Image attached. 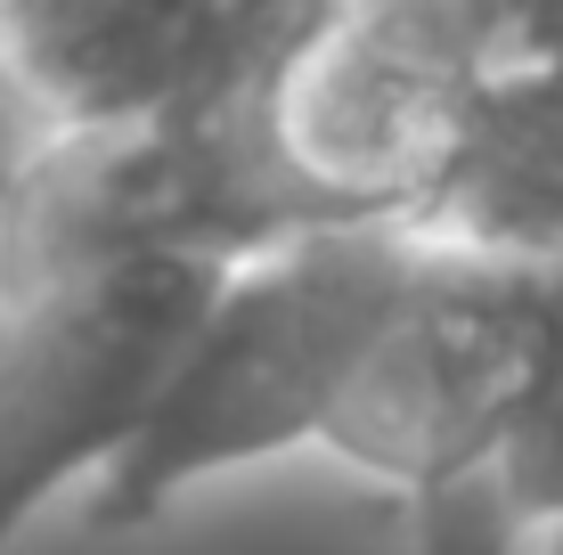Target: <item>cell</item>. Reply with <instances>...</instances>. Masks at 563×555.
Instances as JSON below:
<instances>
[{
  "mask_svg": "<svg viewBox=\"0 0 563 555\" xmlns=\"http://www.w3.org/2000/svg\"><path fill=\"white\" fill-rule=\"evenodd\" d=\"M555 555H563V547H555Z\"/></svg>",
  "mask_w": 563,
  "mask_h": 555,
  "instance_id": "9",
  "label": "cell"
},
{
  "mask_svg": "<svg viewBox=\"0 0 563 555\" xmlns=\"http://www.w3.org/2000/svg\"><path fill=\"white\" fill-rule=\"evenodd\" d=\"M262 66L140 114L42 131L0 188V286L114 254H254L327 221L262 131Z\"/></svg>",
  "mask_w": 563,
  "mask_h": 555,
  "instance_id": "2",
  "label": "cell"
},
{
  "mask_svg": "<svg viewBox=\"0 0 563 555\" xmlns=\"http://www.w3.org/2000/svg\"><path fill=\"white\" fill-rule=\"evenodd\" d=\"M490 482L507 499L515 531L563 523V262H539V368L490 457Z\"/></svg>",
  "mask_w": 563,
  "mask_h": 555,
  "instance_id": "8",
  "label": "cell"
},
{
  "mask_svg": "<svg viewBox=\"0 0 563 555\" xmlns=\"http://www.w3.org/2000/svg\"><path fill=\"white\" fill-rule=\"evenodd\" d=\"M238 254H114L0 286V555L155 409Z\"/></svg>",
  "mask_w": 563,
  "mask_h": 555,
  "instance_id": "3",
  "label": "cell"
},
{
  "mask_svg": "<svg viewBox=\"0 0 563 555\" xmlns=\"http://www.w3.org/2000/svg\"><path fill=\"white\" fill-rule=\"evenodd\" d=\"M457 90L319 0L262 66V131L327 221L400 213L450 147Z\"/></svg>",
  "mask_w": 563,
  "mask_h": 555,
  "instance_id": "5",
  "label": "cell"
},
{
  "mask_svg": "<svg viewBox=\"0 0 563 555\" xmlns=\"http://www.w3.org/2000/svg\"><path fill=\"white\" fill-rule=\"evenodd\" d=\"M409 270L417 237L400 229V213L302 221L238 254L212 286L188 352L172 359L155 409L140 417V433L99 466L90 523L140 531L205 474L319 442V417L343 368L360 359L367 328L384 319Z\"/></svg>",
  "mask_w": 563,
  "mask_h": 555,
  "instance_id": "1",
  "label": "cell"
},
{
  "mask_svg": "<svg viewBox=\"0 0 563 555\" xmlns=\"http://www.w3.org/2000/svg\"><path fill=\"white\" fill-rule=\"evenodd\" d=\"M539 368V262H482L417 237V270L367 328L319 442L409 507L490 482Z\"/></svg>",
  "mask_w": 563,
  "mask_h": 555,
  "instance_id": "4",
  "label": "cell"
},
{
  "mask_svg": "<svg viewBox=\"0 0 563 555\" xmlns=\"http://www.w3.org/2000/svg\"><path fill=\"white\" fill-rule=\"evenodd\" d=\"M319 0H0V99L33 131L107 114L262 66Z\"/></svg>",
  "mask_w": 563,
  "mask_h": 555,
  "instance_id": "6",
  "label": "cell"
},
{
  "mask_svg": "<svg viewBox=\"0 0 563 555\" xmlns=\"http://www.w3.org/2000/svg\"><path fill=\"white\" fill-rule=\"evenodd\" d=\"M400 229L482 262H563V33L465 74L450 147Z\"/></svg>",
  "mask_w": 563,
  "mask_h": 555,
  "instance_id": "7",
  "label": "cell"
}]
</instances>
